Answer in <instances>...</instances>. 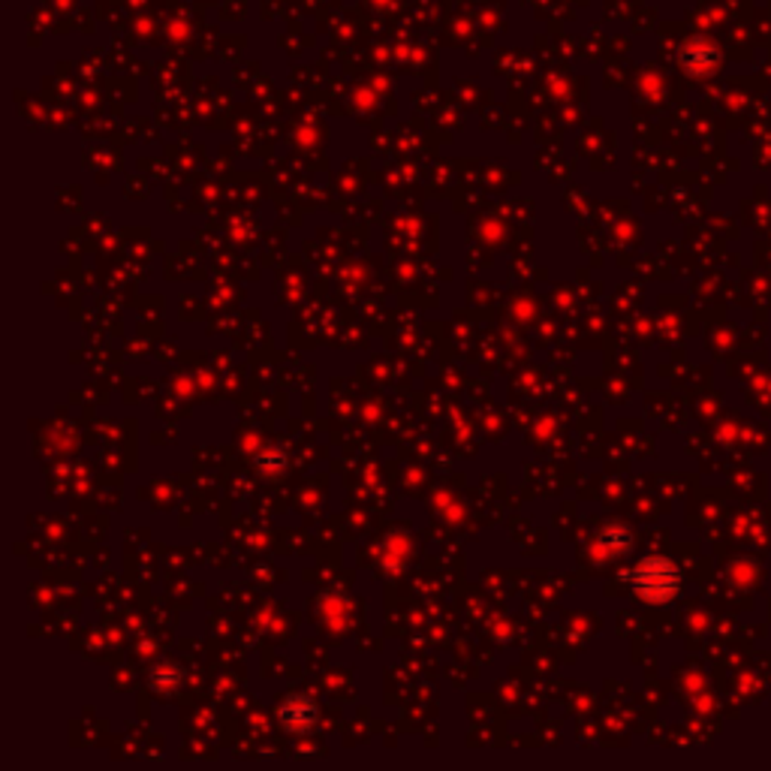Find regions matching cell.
I'll list each match as a JSON object with an SVG mask.
<instances>
[{
  "label": "cell",
  "mask_w": 771,
  "mask_h": 771,
  "mask_svg": "<svg viewBox=\"0 0 771 771\" xmlns=\"http://www.w3.org/2000/svg\"><path fill=\"white\" fill-rule=\"evenodd\" d=\"M633 591L645 597L648 603H666L678 591V572L676 567L664 558L642 560L636 570L627 576Z\"/></svg>",
  "instance_id": "obj_1"
},
{
  "label": "cell",
  "mask_w": 771,
  "mask_h": 771,
  "mask_svg": "<svg viewBox=\"0 0 771 771\" xmlns=\"http://www.w3.org/2000/svg\"><path fill=\"white\" fill-rule=\"evenodd\" d=\"M281 721H284V726H290V729H308L314 721H317V705L308 700V696H290L286 700V705L281 708Z\"/></svg>",
  "instance_id": "obj_2"
},
{
  "label": "cell",
  "mask_w": 771,
  "mask_h": 771,
  "mask_svg": "<svg viewBox=\"0 0 771 771\" xmlns=\"http://www.w3.org/2000/svg\"><path fill=\"white\" fill-rule=\"evenodd\" d=\"M181 678H184V669L181 666H160L155 676H151V681H155V688H179Z\"/></svg>",
  "instance_id": "obj_3"
},
{
  "label": "cell",
  "mask_w": 771,
  "mask_h": 771,
  "mask_svg": "<svg viewBox=\"0 0 771 771\" xmlns=\"http://www.w3.org/2000/svg\"><path fill=\"white\" fill-rule=\"evenodd\" d=\"M257 464H260V467H269V474H272V470H281V467H284V452L274 450L269 452V455H260V462Z\"/></svg>",
  "instance_id": "obj_4"
}]
</instances>
